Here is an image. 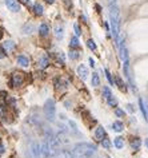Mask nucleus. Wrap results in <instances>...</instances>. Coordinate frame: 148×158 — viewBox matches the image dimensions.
<instances>
[{
	"mask_svg": "<svg viewBox=\"0 0 148 158\" xmlns=\"http://www.w3.org/2000/svg\"><path fill=\"white\" fill-rule=\"evenodd\" d=\"M110 20H111V31L114 35L116 44L119 46V32H120V11L115 0H110Z\"/></svg>",
	"mask_w": 148,
	"mask_h": 158,
	"instance_id": "obj_1",
	"label": "nucleus"
},
{
	"mask_svg": "<svg viewBox=\"0 0 148 158\" xmlns=\"http://www.w3.org/2000/svg\"><path fill=\"white\" fill-rule=\"evenodd\" d=\"M73 152L76 155L79 157H84V158H92L96 153V146L92 143H87V142H80L76 143L73 147Z\"/></svg>",
	"mask_w": 148,
	"mask_h": 158,
	"instance_id": "obj_2",
	"label": "nucleus"
},
{
	"mask_svg": "<svg viewBox=\"0 0 148 158\" xmlns=\"http://www.w3.org/2000/svg\"><path fill=\"white\" fill-rule=\"evenodd\" d=\"M44 115H45V119L50 121V122H55L56 119V104H55L54 99H47L44 103Z\"/></svg>",
	"mask_w": 148,
	"mask_h": 158,
	"instance_id": "obj_3",
	"label": "nucleus"
},
{
	"mask_svg": "<svg viewBox=\"0 0 148 158\" xmlns=\"http://www.w3.org/2000/svg\"><path fill=\"white\" fill-rule=\"evenodd\" d=\"M24 79H25V76L23 73H13L12 78H11V86H13V87L22 86L24 83Z\"/></svg>",
	"mask_w": 148,
	"mask_h": 158,
	"instance_id": "obj_4",
	"label": "nucleus"
},
{
	"mask_svg": "<svg viewBox=\"0 0 148 158\" xmlns=\"http://www.w3.org/2000/svg\"><path fill=\"white\" fill-rule=\"evenodd\" d=\"M119 52H120V58H121V60H123V62L129 60L128 59V51H127L126 43H124L123 39H121V40H119Z\"/></svg>",
	"mask_w": 148,
	"mask_h": 158,
	"instance_id": "obj_5",
	"label": "nucleus"
},
{
	"mask_svg": "<svg viewBox=\"0 0 148 158\" xmlns=\"http://www.w3.org/2000/svg\"><path fill=\"white\" fill-rule=\"evenodd\" d=\"M6 6L12 12H19L20 11V3L17 0H6Z\"/></svg>",
	"mask_w": 148,
	"mask_h": 158,
	"instance_id": "obj_6",
	"label": "nucleus"
},
{
	"mask_svg": "<svg viewBox=\"0 0 148 158\" xmlns=\"http://www.w3.org/2000/svg\"><path fill=\"white\" fill-rule=\"evenodd\" d=\"M76 71H77V75H79L80 78L83 79V80H85V79L88 78V75H89L88 68H87V67H85L84 64H79V66H77V70H76Z\"/></svg>",
	"mask_w": 148,
	"mask_h": 158,
	"instance_id": "obj_7",
	"label": "nucleus"
},
{
	"mask_svg": "<svg viewBox=\"0 0 148 158\" xmlns=\"http://www.w3.org/2000/svg\"><path fill=\"white\" fill-rule=\"evenodd\" d=\"M38 64L40 68H47L50 66V58H48L47 54H43L40 58L38 59Z\"/></svg>",
	"mask_w": 148,
	"mask_h": 158,
	"instance_id": "obj_8",
	"label": "nucleus"
},
{
	"mask_svg": "<svg viewBox=\"0 0 148 158\" xmlns=\"http://www.w3.org/2000/svg\"><path fill=\"white\" fill-rule=\"evenodd\" d=\"M105 137H107V134H105V130H104V127L103 126H98V127H96V130H95V138L101 142V141H103Z\"/></svg>",
	"mask_w": 148,
	"mask_h": 158,
	"instance_id": "obj_9",
	"label": "nucleus"
},
{
	"mask_svg": "<svg viewBox=\"0 0 148 158\" xmlns=\"http://www.w3.org/2000/svg\"><path fill=\"white\" fill-rule=\"evenodd\" d=\"M34 31H35V25L32 24V23H25V24L22 27V32L23 34H25V35L32 34Z\"/></svg>",
	"mask_w": 148,
	"mask_h": 158,
	"instance_id": "obj_10",
	"label": "nucleus"
},
{
	"mask_svg": "<svg viewBox=\"0 0 148 158\" xmlns=\"http://www.w3.org/2000/svg\"><path fill=\"white\" fill-rule=\"evenodd\" d=\"M16 60H17V64H20L22 67H28L29 66V59L27 56H24V55H19Z\"/></svg>",
	"mask_w": 148,
	"mask_h": 158,
	"instance_id": "obj_11",
	"label": "nucleus"
},
{
	"mask_svg": "<svg viewBox=\"0 0 148 158\" xmlns=\"http://www.w3.org/2000/svg\"><path fill=\"white\" fill-rule=\"evenodd\" d=\"M129 145H131L132 150L138 152L139 149H140V146H142V141H140V138H132L131 139V142H129Z\"/></svg>",
	"mask_w": 148,
	"mask_h": 158,
	"instance_id": "obj_12",
	"label": "nucleus"
},
{
	"mask_svg": "<svg viewBox=\"0 0 148 158\" xmlns=\"http://www.w3.org/2000/svg\"><path fill=\"white\" fill-rule=\"evenodd\" d=\"M55 36H56L57 39H63V36H64V30H63V27L60 24H56L55 25Z\"/></svg>",
	"mask_w": 148,
	"mask_h": 158,
	"instance_id": "obj_13",
	"label": "nucleus"
},
{
	"mask_svg": "<svg viewBox=\"0 0 148 158\" xmlns=\"http://www.w3.org/2000/svg\"><path fill=\"white\" fill-rule=\"evenodd\" d=\"M112 129H114V131H116V133H120V131H123V130H124V125H123V122H120V121H115L114 123H112Z\"/></svg>",
	"mask_w": 148,
	"mask_h": 158,
	"instance_id": "obj_14",
	"label": "nucleus"
},
{
	"mask_svg": "<svg viewBox=\"0 0 148 158\" xmlns=\"http://www.w3.org/2000/svg\"><path fill=\"white\" fill-rule=\"evenodd\" d=\"M115 83L117 85V87H119L121 91H127V87H126V85H124V82H123V79L120 78L119 75H116L115 76Z\"/></svg>",
	"mask_w": 148,
	"mask_h": 158,
	"instance_id": "obj_15",
	"label": "nucleus"
},
{
	"mask_svg": "<svg viewBox=\"0 0 148 158\" xmlns=\"http://www.w3.org/2000/svg\"><path fill=\"white\" fill-rule=\"evenodd\" d=\"M48 32H50V27H48L45 23H41L40 27H39V34H40L41 36H47Z\"/></svg>",
	"mask_w": 148,
	"mask_h": 158,
	"instance_id": "obj_16",
	"label": "nucleus"
},
{
	"mask_svg": "<svg viewBox=\"0 0 148 158\" xmlns=\"http://www.w3.org/2000/svg\"><path fill=\"white\" fill-rule=\"evenodd\" d=\"M114 145L116 149H123L124 147V139L121 138V137H116V138L114 139Z\"/></svg>",
	"mask_w": 148,
	"mask_h": 158,
	"instance_id": "obj_17",
	"label": "nucleus"
},
{
	"mask_svg": "<svg viewBox=\"0 0 148 158\" xmlns=\"http://www.w3.org/2000/svg\"><path fill=\"white\" fill-rule=\"evenodd\" d=\"M91 83L94 87H98L100 85V78H99V74L98 73H94L92 74V79H91Z\"/></svg>",
	"mask_w": 148,
	"mask_h": 158,
	"instance_id": "obj_18",
	"label": "nucleus"
},
{
	"mask_svg": "<svg viewBox=\"0 0 148 158\" xmlns=\"http://www.w3.org/2000/svg\"><path fill=\"white\" fill-rule=\"evenodd\" d=\"M139 107H140V110H142L144 119H148V113H147V110H145L144 102H143V99H142V98H139Z\"/></svg>",
	"mask_w": 148,
	"mask_h": 158,
	"instance_id": "obj_19",
	"label": "nucleus"
},
{
	"mask_svg": "<svg viewBox=\"0 0 148 158\" xmlns=\"http://www.w3.org/2000/svg\"><path fill=\"white\" fill-rule=\"evenodd\" d=\"M43 6H41L40 3H36L34 6V12H35V15H38V16H41L43 15Z\"/></svg>",
	"mask_w": 148,
	"mask_h": 158,
	"instance_id": "obj_20",
	"label": "nucleus"
},
{
	"mask_svg": "<svg viewBox=\"0 0 148 158\" xmlns=\"http://www.w3.org/2000/svg\"><path fill=\"white\" fill-rule=\"evenodd\" d=\"M69 47L71 48L79 47V39H77V36H72V38H71V40H69Z\"/></svg>",
	"mask_w": 148,
	"mask_h": 158,
	"instance_id": "obj_21",
	"label": "nucleus"
},
{
	"mask_svg": "<svg viewBox=\"0 0 148 158\" xmlns=\"http://www.w3.org/2000/svg\"><path fill=\"white\" fill-rule=\"evenodd\" d=\"M103 95L105 99H110L111 97H112V92H111V89L108 87V86H104L103 87Z\"/></svg>",
	"mask_w": 148,
	"mask_h": 158,
	"instance_id": "obj_22",
	"label": "nucleus"
},
{
	"mask_svg": "<svg viewBox=\"0 0 148 158\" xmlns=\"http://www.w3.org/2000/svg\"><path fill=\"white\" fill-rule=\"evenodd\" d=\"M3 47L6 48L7 51H11V50H13V48H15V43H13L12 40H7V42H4Z\"/></svg>",
	"mask_w": 148,
	"mask_h": 158,
	"instance_id": "obj_23",
	"label": "nucleus"
},
{
	"mask_svg": "<svg viewBox=\"0 0 148 158\" xmlns=\"http://www.w3.org/2000/svg\"><path fill=\"white\" fill-rule=\"evenodd\" d=\"M104 73H105V78L108 79V82H110V85H111V86H114V85H115V80H114V78H112V75H111V73L108 71L107 68L104 70Z\"/></svg>",
	"mask_w": 148,
	"mask_h": 158,
	"instance_id": "obj_24",
	"label": "nucleus"
},
{
	"mask_svg": "<svg viewBox=\"0 0 148 158\" xmlns=\"http://www.w3.org/2000/svg\"><path fill=\"white\" fill-rule=\"evenodd\" d=\"M101 145H103V147H104V149L110 150V147H111V141H110V138H107V137H105V138H104L103 141H101Z\"/></svg>",
	"mask_w": 148,
	"mask_h": 158,
	"instance_id": "obj_25",
	"label": "nucleus"
},
{
	"mask_svg": "<svg viewBox=\"0 0 148 158\" xmlns=\"http://www.w3.org/2000/svg\"><path fill=\"white\" fill-rule=\"evenodd\" d=\"M107 102H108V104H110L111 107H116L117 106V101H116V98H115L114 95H112L110 99H107Z\"/></svg>",
	"mask_w": 148,
	"mask_h": 158,
	"instance_id": "obj_26",
	"label": "nucleus"
},
{
	"mask_svg": "<svg viewBox=\"0 0 148 158\" xmlns=\"http://www.w3.org/2000/svg\"><path fill=\"white\" fill-rule=\"evenodd\" d=\"M69 58H71V59H77V58H79V52H77V51L76 50H73V48H71V51H69Z\"/></svg>",
	"mask_w": 148,
	"mask_h": 158,
	"instance_id": "obj_27",
	"label": "nucleus"
},
{
	"mask_svg": "<svg viewBox=\"0 0 148 158\" xmlns=\"http://www.w3.org/2000/svg\"><path fill=\"white\" fill-rule=\"evenodd\" d=\"M115 114H116V117H119V118H124V115H126L124 110H121V109H119V107L115 109Z\"/></svg>",
	"mask_w": 148,
	"mask_h": 158,
	"instance_id": "obj_28",
	"label": "nucleus"
},
{
	"mask_svg": "<svg viewBox=\"0 0 148 158\" xmlns=\"http://www.w3.org/2000/svg\"><path fill=\"white\" fill-rule=\"evenodd\" d=\"M87 46H88V48L92 51L96 50V44H95V42L92 40V39H88V40H87Z\"/></svg>",
	"mask_w": 148,
	"mask_h": 158,
	"instance_id": "obj_29",
	"label": "nucleus"
},
{
	"mask_svg": "<svg viewBox=\"0 0 148 158\" xmlns=\"http://www.w3.org/2000/svg\"><path fill=\"white\" fill-rule=\"evenodd\" d=\"M68 125H69V127H71V130H72L73 133H75V134H79V131H77V127H76V123L73 122V121H69Z\"/></svg>",
	"mask_w": 148,
	"mask_h": 158,
	"instance_id": "obj_30",
	"label": "nucleus"
},
{
	"mask_svg": "<svg viewBox=\"0 0 148 158\" xmlns=\"http://www.w3.org/2000/svg\"><path fill=\"white\" fill-rule=\"evenodd\" d=\"M6 55H7V52H6V48H4V47H1V46H0V59H3V58H6Z\"/></svg>",
	"mask_w": 148,
	"mask_h": 158,
	"instance_id": "obj_31",
	"label": "nucleus"
},
{
	"mask_svg": "<svg viewBox=\"0 0 148 158\" xmlns=\"http://www.w3.org/2000/svg\"><path fill=\"white\" fill-rule=\"evenodd\" d=\"M73 28H75V34H76V36H79V35H82V31H80L79 24H75V25H73Z\"/></svg>",
	"mask_w": 148,
	"mask_h": 158,
	"instance_id": "obj_32",
	"label": "nucleus"
},
{
	"mask_svg": "<svg viewBox=\"0 0 148 158\" xmlns=\"http://www.w3.org/2000/svg\"><path fill=\"white\" fill-rule=\"evenodd\" d=\"M127 110H128L129 113H133V111H135V109H133V104H131V103L127 104Z\"/></svg>",
	"mask_w": 148,
	"mask_h": 158,
	"instance_id": "obj_33",
	"label": "nucleus"
},
{
	"mask_svg": "<svg viewBox=\"0 0 148 158\" xmlns=\"http://www.w3.org/2000/svg\"><path fill=\"white\" fill-rule=\"evenodd\" d=\"M4 152H6V147H4L3 143H0V155L4 154Z\"/></svg>",
	"mask_w": 148,
	"mask_h": 158,
	"instance_id": "obj_34",
	"label": "nucleus"
},
{
	"mask_svg": "<svg viewBox=\"0 0 148 158\" xmlns=\"http://www.w3.org/2000/svg\"><path fill=\"white\" fill-rule=\"evenodd\" d=\"M89 64H91V66H92V67H94V66H95V60H94V59H92V58H89Z\"/></svg>",
	"mask_w": 148,
	"mask_h": 158,
	"instance_id": "obj_35",
	"label": "nucleus"
},
{
	"mask_svg": "<svg viewBox=\"0 0 148 158\" xmlns=\"http://www.w3.org/2000/svg\"><path fill=\"white\" fill-rule=\"evenodd\" d=\"M22 1H23L24 4H27V6H29V0H22Z\"/></svg>",
	"mask_w": 148,
	"mask_h": 158,
	"instance_id": "obj_36",
	"label": "nucleus"
},
{
	"mask_svg": "<svg viewBox=\"0 0 148 158\" xmlns=\"http://www.w3.org/2000/svg\"><path fill=\"white\" fill-rule=\"evenodd\" d=\"M45 1H47V3H50V4H52L55 1V0H45Z\"/></svg>",
	"mask_w": 148,
	"mask_h": 158,
	"instance_id": "obj_37",
	"label": "nucleus"
},
{
	"mask_svg": "<svg viewBox=\"0 0 148 158\" xmlns=\"http://www.w3.org/2000/svg\"><path fill=\"white\" fill-rule=\"evenodd\" d=\"M3 38V31H1V28H0V39Z\"/></svg>",
	"mask_w": 148,
	"mask_h": 158,
	"instance_id": "obj_38",
	"label": "nucleus"
},
{
	"mask_svg": "<svg viewBox=\"0 0 148 158\" xmlns=\"http://www.w3.org/2000/svg\"><path fill=\"white\" fill-rule=\"evenodd\" d=\"M145 146H147V147H148V138L145 139Z\"/></svg>",
	"mask_w": 148,
	"mask_h": 158,
	"instance_id": "obj_39",
	"label": "nucleus"
},
{
	"mask_svg": "<svg viewBox=\"0 0 148 158\" xmlns=\"http://www.w3.org/2000/svg\"><path fill=\"white\" fill-rule=\"evenodd\" d=\"M79 158H84V157H79Z\"/></svg>",
	"mask_w": 148,
	"mask_h": 158,
	"instance_id": "obj_40",
	"label": "nucleus"
}]
</instances>
